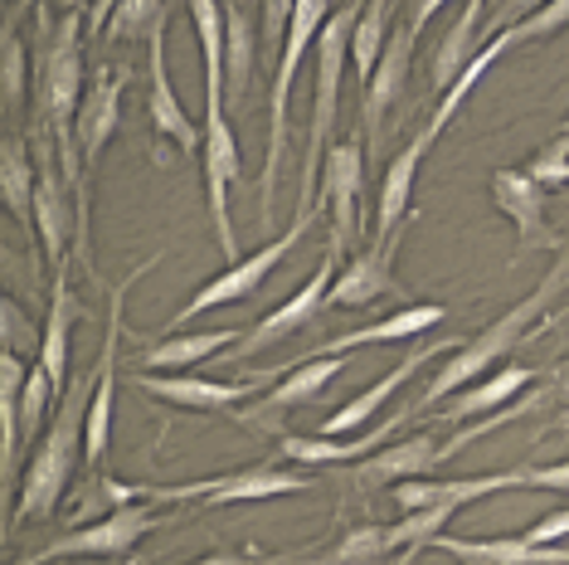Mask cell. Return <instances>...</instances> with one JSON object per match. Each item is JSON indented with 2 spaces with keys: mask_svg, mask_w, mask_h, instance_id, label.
Here are the masks:
<instances>
[{
  "mask_svg": "<svg viewBox=\"0 0 569 565\" xmlns=\"http://www.w3.org/2000/svg\"><path fill=\"white\" fill-rule=\"evenodd\" d=\"M560 390H565V400H569V370H565V380H560Z\"/></svg>",
  "mask_w": 569,
  "mask_h": 565,
  "instance_id": "cell-47",
  "label": "cell"
},
{
  "mask_svg": "<svg viewBox=\"0 0 569 565\" xmlns=\"http://www.w3.org/2000/svg\"><path fill=\"white\" fill-rule=\"evenodd\" d=\"M433 546H443L448 556H458L462 565H569V551L536 546V542H526V536H477V542L438 536Z\"/></svg>",
  "mask_w": 569,
  "mask_h": 565,
  "instance_id": "cell-22",
  "label": "cell"
},
{
  "mask_svg": "<svg viewBox=\"0 0 569 565\" xmlns=\"http://www.w3.org/2000/svg\"><path fill=\"white\" fill-rule=\"evenodd\" d=\"M530 380H536V370H530V366H501L497 376H487V380L468 385V390H458V400L443 405V419H482L497 405L516 400Z\"/></svg>",
  "mask_w": 569,
  "mask_h": 565,
  "instance_id": "cell-28",
  "label": "cell"
},
{
  "mask_svg": "<svg viewBox=\"0 0 569 565\" xmlns=\"http://www.w3.org/2000/svg\"><path fill=\"white\" fill-rule=\"evenodd\" d=\"M98 380H102V351H98L93 370L73 376V385L59 395L54 419H49L44 439H40L30 468H24V478H20V497H16V512H10V532H16L20 522H44L49 512L63 503V493H69V483H73V468H79V458H83L88 405H93Z\"/></svg>",
  "mask_w": 569,
  "mask_h": 565,
  "instance_id": "cell-1",
  "label": "cell"
},
{
  "mask_svg": "<svg viewBox=\"0 0 569 565\" xmlns=\"http://www.w3.org/2000/svg\"><path fill=\"white\" fill-rule=\"evenodd\" d=\"M540 6H546V0H487V20L482 24L491 34H501V30H511V24L530 20Z\"/></svg>",
  "mask_w": 569,
  "mask_h": 565,
  "instance_id": "cell-39",
  "label": "cell"
},
{
  "mask_svg": "<svg viewBox=\"0 0 569 565\" xmlns=\"http://www.w3.org/2000/svg\"><path fill=\"white\" fill-rule=\"evenodd\" d=\"M122 88H127V73L118 69H98L93 88L83 93L79 102V122H73V132H79V151H83V166H93L102 157V147L112 141L122 122Z\"/></svg>",
  "mask_w": 569,
  "mask_h": 565,
  "instance_id": "cell-20",
  "label": "cell"
},
{
  "mask_svg": "<svg viewBox=\"0 0 569 565\" xmlns=\"http://www.w3.org/2000/svg\"><path fill=\"white\" fill-rule=\"evenodd\" d=\"M569 24V0H546V6L536 10L530 20H521V24H511V30H501L511 40V49L516 44H536V40H550V34H560Z\"/></svg>",
  "mask_w": 569,
  "mask_h": 565,
  "instance_id": "cell-35",
  "label": "cell"
},
{
  "mask_svg": "<svg viewBox=\"0 0 569 565\" xmlns=\"http://www.w3.org/2000/svg\"><path fill=\"white\" fill-rule=\"evenodd\" d=\"M438 464H443V444H433V434H409V439H395L390 448H375L370 458H360L351 478L360 493H380L385 483L429 478Z\"/></svg>",
  "mask_w": 569,
  "mask_h": 565,
  "instance_id": "cell-17",
  "label": "cell"
},
{
  "mask_svg": "<svg viewBox=\"0 0 569 565\" xmlns=\"http://www.w3.org/2000/svg\"><path fill=\"white\" fill-rule=\"evenodd\" d=\"M204 69H224V0H190Z\"/></svg>",
  "mask_w": 569,
  "mask_h": 565,
  "instance_id": "cell-33",
  "label": "cell"
},
{
  "mask_svg": "<svg viewBox=\"0 0 569 565\" xmlns=\"http://www.w3.org/2000/svg\"><path fill=\"white\" fill-rule=\"evenodd\" d=\"M200 171H204V196H210V220L224 259H243L234 220H229V186L243 176L239 166V141L234 122L224 112V69H204V147H200Z\"/></svg>",
  "mask_w": 569,
  "mask_h": 565,
  "instance_id": "cell-5",
  "label": "cell"
},
{
  "mask_svg": "<svg viewBox=\"0 0 569 565\" xmlns=\"http://www.w3.org/2000/svg\"><path fill=\"white\" fill-rule=\"evenodd\" d=\"M526 176H530L536 186H546V190H550V186H569V127L550 141V147H540L536 157L526 161Z\"/></svg>",
  "mask_w": 569,
  "mask_h": 565,
  "instance_id": "cell-36",
  "label": "cell"
},
{
  "mask_svg": "<svg viewBox=\"0 0 569 565\" xmlns=\"http://www.w3.org/2000/svg\"><path fill=\"white\" fill-rule=\"evenodd\" d=\"M258 69V34L249 16H243L239 0H224V93L229 108H243L249 102V83Z\"/></svg>",
  "mask_w": 569,
  "mask_h": 565,
  "instance_id": "cell-26",
  "label": "cell"
},
{
  "mask_svg": "<svg viewBox=\"0 0 569 565\" xmlns=\"http://www.w3.org/2000/svg\"><path fill=\"white\" fill-rule=\"evenodd\" d=\"M569 536V512H546L536 526L526 532V542H536V546H555V542H565Z\"/></svg>",
  "mask_w": 569,
  "mask_h": 565,
  "instance_id": "cell-41",
  "label": "cell"
},
{
  "mask_svg": "<svg viewBox=\"0 0 569 565\" xmlns=\"http://www.w3.org/2000/svg\"><path fill=\"white\" fill-rule=\"evenodd\" d=\"M331 282H336V254H327V259L317 264V274L302 282V288L292 293L282 307H273L268 317H258V323L243 331L239 346H234V361H253V356H263L268 346H278V341H288L292 331H302L312 317L327 307V293H331Z\"/></svg>",
  "mask_w": 569,
  "mask_h": 565,
  "instance_id": "cell-11",
  "label": "cell"
},
{
  "mask_svg": "<svg viewBox=\"0 0 569 565\" xmlns=\"http://www.w3.org/2000/svg\"><path fill=\"white\" fill-rule=\"evenodd\" d=\"M307 225H312V215H297V220L288 225V235H278V239H268L258 254H243V259H234L224 268V274H214L204 288L190 298L186 307H176V317L166 327H190L196 317H204L210 307H224V303H243V298H253L258 288H263L268 278H273V268L288 259V254L297 249V239L307 235Z\"/></svg>",
  "mask_w": 569,
  "mask_h": 565,
  "instance_id": "cell-6",
  "label": "cell"
},
{
  "mask_svg": "<svg viewBox=\"0 0 569 565\" xmlns=\"http://www.w3.org/2000/svg\"><path fill=\"white\" fill-rule=\"evenodd\" d=\"M59 10H83V0H59Z\"/></svg>",
  "mask_w": 569,
  "mask_h": 565,
  "instance_id": "cell-46",
  "label": "cell"
},
{
  "mask_svg": "<svg viewBox=\"0 0 569 565\" xmlns=\"http://www.w3.org/2000/svg\"><path fill=\"white\" fill-rule=\"evenodd\" d=\"M395 542H390V526H356V532H346L341 542H336L327 556H317V565H395Z\"/></svg>",
  "mask_w": 569,
  "mask_h": 565,
  "instance_id": "cell-31",
  "label": "cell"
},
{
  "mask_svg": "<svg viewBox=\"0 0 569 565\" xmlns=\"http://www.w3.org/2000/svg\"><path fill=\"white\" fill-rule=\"evenodd\" d=\"M112 10H118V0H93V10H88V30H93V34L108 30Z\"/></svg>",
  "mask_w": 569,
  "mask_h": 565,
  "instance_id": "cell-45",
  "label": "cell"
},
{
  "mask_svg": "<svg viewBox=\"0 0 569 565\" xmlns=\"http://www.w3.org/2000/svg\"><path fill=\"white\" fill-rule=\"evenodd\" d=\"M196 565H278V561L253 556V551H210V556H200Z\"/></svg>",
  "mask_w": 569,
  "mask_h": 565,
  "instance_id": "cell-43",
  "label": "cell"
},
{
  "mask_svg": "<svg viewBox=\"0 0 569 565\" xmlns=\"http://www.w3.org/2000/svg\"><path fill=\"white\" fill-rule=\"evenodd\" d=\"M491 205H497V210L516 225V239H521V249H536V244H546V249H560V235H555L550 220H546V186H536L526 171H516V166H501V171L491 176Z\"/></svg>",
  "mask_w": 569,
  "mask_h": 565,
  "instance_id": "cell-16",
  "label": "cell"
},
{
  "mask_svg": "<svg viewBox=\"0 0 569 565\" xmlns=\"http://www.w3.org/2000/svg\"><path fill=\"white\" fill-rule=\"evenodd\" d=\"M312 478L292 468H239L229 478H196V483H176V487H147V503H204V507H229V503H268V497H288L307 493Z\"/></svg>",
  "mask_w": 569,
  "mask_h": 565,
  "instance_id": "cell-7",
  "label": "cell"
},
{
  "mask_svg": "<svg viewBox=\"0 0 569 565\" xmlns=\"http://www.w3.org/2000/svg\"><path fill=\"white\" fill-rule=\"evenodd\" d=\"M346 361H336V356H297L288 366V376H282L273 390H263V400H258L249 415V424H278V415H288L297 405H312L321 390H327L331 376H341Z\"/></svg>",
  "mask_w": 569,
  "mask_h": 565,
  "instance_id": "cell-18",
  "label": "cell"
},
{
  "mask_svg": "<svg viewBox=\"0 0 569 565\" xmlns=\"http://www.w3.org/2000/svg\"><path fill=\"white\" fill-rule=\"evenodd\" d=\"M161 16H166L161 0H118V10H112V20L102 34H108V40H141L147 44Z\"/></svg>",
  "mask_w": 569,
  "mask_h": 565,
  "instance_id": "cell-34",
  "label": "cell"
},
{
  "mask_svg": "<svg viewBox=\"0 0 569 565\" xmlns=\"http://www.w3.org/2000/svg\"><path fill=\"white\" fill-rule=\"evenodd\" d=\"M366 10V0H346L331 10L327 30L317 40V98H312V122H307V151H302V190H297V215H317V190H321V166L336 141V108H341V73H346V49L351 30Z\"/></svg>",
  "mask_w": 569,
  "mask_h": 565,
  "instance_id": "cell-3",
  "label": "cell"
},
{
  "mask_svg": "<svg viewBox=\"0 0 569 565\" xmlns=\"http://www.w3.org/2000/svg\"><path fill=\"white\" fill-rule=\"evenodd\" d=\"M458 346H462L458 337H443V341H433V346H413L409 356H399V366L390 370V376H380L375 385H366V390H360L356 400H346L341 409H336V415H327V424H321V434H356V429H366V424H370L375 415H380L385 400H390L399 385H405L409 376H419V370L429 366V361H443V356H452Z\"/></svg>",
  "mask_w": 569,
  "mask_h": 565,
  "instance_id": "cell-15",
  "label": "cell"
},
{
  "mask_svg": "<svg viewBox=\"0 0 569 565\" xmlns=\"http://www.w3.org/2000/svg\"><path fill=\"white\" fill-rule=\"evenodd\" d=\"M331 0H297L292 6V24L282 34L278 49V69H273V88H268V151H263V186H258V229H268L273 220V200H278V166L288 151V102H292V83L302 73L307 49H317L321 30L331 20Z\"/></svg>",
  "mask_w": 569,
  "mask_h": 565,
  "instance_id": "cell-4",
  "label": "cell"
},
{
  "mask_svg": "<svg viewBox=\"0 0 569 565\" xmlns=\"http://www.w3.org/2000/svg\"><path fill=\"white\" fill-rule=\"evenodd\" d=\"M0 331H6V351H40V341L44 337H34V327L24 323V313H20V303L16 298H6V307H0Z\"/></svg>",
  "mask_w": 569,
  "mask_h": 565,
  "instance_id": "cell-38",
  "label": "cell"
},
{
  "mask_svg": "<svg viewBox=\"0 0 569 565\" xmlns=\"http://www.w3.org/2000/svg\"><path fill=\"white\" fill-rule=\"evenodd\" d=\"M507 49H511L507 34H491V40H487L482 49H477L472 63L458 73V83H452L448 93L438 98V108H433V118H429V132H433V137H443V132H448V122L462 112V102H468V93H472L477 83H482V73H487V69H491V63H497L501 54H507Z\"/></svg>",
  "mask_w": 569,
  "mask_h": 565,
  "instance_id": "cell-30",
  "label": "cell"
},
{
  "mask_svg": "<svg viewBox=\"0 0 569 565\" xmlns=\"http://www.w3.org/2000/svg\"><path fill=\"white\" fill-rule=\"evenodd\" d=\"M34 190H40V166L30 157V141L20 132H10L6 147H0V196H6L10 215L20 220L24 235L40 239V225H34Z\"/></svg>",
  "mask_w": 569,
  "mask_h": 565,
  "instance_id": "cell-24",
  "label": "cell"
},
{
  "mask_svg": "<svg viewBox=\"0 0 569 565\" xmlns=\"http://www.w3.org/2000/svg\"><path fill=\"white\" fill-rule=\"evenodd\" d=\"M73 298H69V259L59 264L54 274V288H49V317H44V331H40V366L49 370L54 390L63 395L69 390V327H73Z\"/></svg>",
  "mask_w": 569,
  "mask_h": 565,
  "instance_id": "cell-25",
  "label": "cell"
},
{
  "mask_svg": "<svg viewBox=\"0 0 569 565\" xmlns=\"http://www.w3.org/2000/svg\"><path fill=\"white\" fill-rule=\"evenodd\" d=\"M443 6H448V0H413V10H409V24H413V30L423 34V24H429V20L438 16V10H443Z\"/></svg>",
  "mask_w": 569,
  "mask_h": 565,
  "instance_id": "cell-44",
  "label": "cell"
},
{
  "mask_svg": "<svg viewBox=\"0 0 569 565\" xmlns=\"http://www.w3.org/2000/svg\"><path fill=\"white\" fill-rule=\"evenodd\" d=\"M530 487H546V493H569V458L550 468H530Z\"/></svg>",
  "mask_w": 569,
  "mask_h": 565,
  "instance_id": "cell-42",
  "label": "cell"
},
{
  "mask_svg": "<svg viewBox=\"0 0 569 565\" xmlns=\"http://www.w3.org/2000/svg\"><path fill=\"white\" fill-rule=\"evenodd\" d=\"M413 44H419V30H413L409 20L395 24V34H390V44H385L380 63H375L370 83L360 88V122H366V147L370 151H380V141H385V112H390V102L399 98V88H405V79H409Z\"/></svg>",
  "mask_w": 569,
  "mask_h": 565,
  "instance_id": "cell-13",
  "label": "cell"
},
{
  "mask_svg": "<svg viewBox=\"0 0 569 565\" xmlns=\"http://www.w3.org/2000/svg\"><path fill=\"white\" fill-rule=\"evenodd\" d=\"M438 323H448V307L443 303H409V307H399L395 317H380V323H366V327H356V331H341V337L321 341L312 356H346V351H360V346L419 337V331H429Z\"/></svg>",
  "mask_w": 569,
  "mask_h": 565,
  "instance_id": "cell-21",
  "label": "cell"
},
{
  "mask_svg": "<svg viewBox=\"0 0 569 565\" xmlns=\"http://www.w3.org/2000/svg\"><path fill=\"white\" fill-rule=\"evenodd\" d=\"M6 112L16 118L20 102H24V44H20V30H16V16L6 20Z\"/></svg>",
  "mask_w": 569,
  "mask_h": 565,
  "instance_id": "cell-37",
  "label": "cell"
},
{
  "mask_svg": "<svg viewBox=\"0 0 569 565\" xmlns=\"http://www.w3.org/2000/svg\"><path fill=\"white\" fill-rule=\"evenodd\" d=\"M147 497V487H127V483H112L108 473L93 468V478H88V487L79 497H73V522H98L108 517V512H118L127 503H141Z\"/></svg>",
  "mask_w": 569,
  "mask_h": 565,
  "instance_id": "cell-32",
  "label": "cell"
},
{
  "mask_svg": "<svg viewBox=\"0 0 569 565\" xmlns=\"http://www.w3.org/2000/svg\"><path fill=\"white\" fill-rule=\"evenodd\" d=\"M565 127H569V118H565Z\"/></svg>",
  "mask_w": 569,
  "mask_h": 565,
  "instance_id": "cell-48",
  "label": "cell"
},
{
  "mask_svg": "<svg viewBox=\"0 0 569 565\" xmlns=\"http://www.w3.org/2000/svg\"><path fill=\"white\" fill-rule=\"evenodd\" d=\"M433 141H438V137L429 132V127H423V132L413 137L390 166H385V176H380V196H375V239L395 235V229L409 220L413 181H419V166H423V157L433 151Z\"/></svg>",
  "mask_w": 569,
  "mask_h": 565,
  "instance_id": "cell-19",
  "label": "cell"
},
{
  "mask_svg": "<svg viewBox=\"0 0 569 565\" xmlns=\"http://www.w3.org/2000/svg\"><path fill=\"white\" fill-rule=\"evenodd\" d=\"M292 6H297V0H258V10H263V44H268V54L282 49V34H288V24H292Z\"/></svg>",
  "mask_w": 569,
  "mask_h": 565,
  "instance_id": "cell-40",
  "label": "cell"
},
{
  "mask_svg": "<svg viewBox=\"0 0 569 565\" xmlns=\"http://www.w3.org/2000/svg\"><path fill=\"white\" fill-rule=\"evenodd\" d=\"M147 54H151V93H147V122L151 132L176 141L180 157H200L204 147V127L190 122V112L180 108L176 88H171V69H166V16L157 20V30H151L147 40Z\"/></svg>",
  "mask_w": 569,
  "mask_h": 565,
  "instance_id": "cell-14",
  "label": "cell"
},
{
  "mask_svg": "<svg viewBox=\"0 0 569 565\" xmlns=\"http://www.w3.org/2000/svg\"><path fill=\"white\" fill-rule=\"evenodd\" d=\"M399 419H405V415L375 424V429H366L360 439H331V434H317V439H307V434H278V448H282V458H292V464H307V468L351 464V458L375 454V448L390 439V434L399 429Z\"/></svg>",
  "mask_w": 569,
  "mask_h": 565,
  "instance_id": "cell-23",
  "label": "cell"
},
{
  "mask_svg": "<svg viewBox=\"0 0 569 565\" xmlns=\"http://www.w3.org/2000/svg\"><path fill=\"white\" fill-rule=\"evenodd\" d=\"M409 225H413V215L395 229V235L370 239L351 264L336 268V282H331V293H327V307H366L375 298H385V293L395 288V259H399V244H405Z\"/></svg>",
  "mask_w": 569,
  "mask_h": 565,
  "instance_id": "cell-12",
  "label": "cell"
},
{
  "mask_svg": "<svg viewBox=\"0 0 569 565\" xmlns=\"http://www.w3.org/2000/svg\"><path fill=\"white\" fill-rule=\"evenodd\" d=\"M565 278H569V259H560L550 268L546 278H540V288L530 293V298H521L516 307H507V313L497 317L491 327H482L477 337H468L452 351V361H443L438 366V376H433V385L419 395V409H433V405H443V400H452L458 390H468L472 380H482L491 366H501L507 356L521 346L526 337H530V327H536V317H546V307L560 298V288H565Z\"/></svg>",
  "mask_w": 569,
  "mask_h": 565,
  "instance_id": "cell-2",
  "label": "cell"
},
{
  "mask_svg": "<svg viewBox=\"0 0 569 565\" xmlns=\"http://www.w3.org/2000/svg\"><path fill=\"white\" fill-rule=\"evenodd\" d=\"M292 361H282L263 376H249V380H204V376H157V370H137L132 385L147 390L151 400H171V405H186V409H234L243 400L268 390V380H282Z\"/></svg>",
  "mask_w": 569,
  "mask_h": 565,
  "instance_id": "cell-10",
  "label": "cell"
},
{
  "mask_svg": "<svg viewBox=\"0 0 569 565\" xmlns=\"http://www.w3.org/2000/svg\"><path fill=\"white\" fill-rule=\"evenodd\" d=\"M151 507H147V497H141V503H127V507L108 512V517H98L88 526H73V532H63L49 546L34 551L30 565H49V561H63V556H127V551L161 522Z\"/></svg>",
  "mask_w": 569,
  "mask_h": 565,
  "instance_id": "cell-8",
  "label": "cell"
},
{
  "mask_svg": "<svg viewBox=\"0 0 569 565\" xmlns=\"http://www.w3.org/2000/svg\"><path fill=\"white\" fill-rule=\"evenodd\" d=\"M234 346V331L219 327V331H180V337H161L141 351V370H186L210 361L214 351Z\"/></svg>",
  "mask_w": 569,
  "mask_h": 565,
  "instance_id": "cell-27",
  "label": "cell"
},
{
  "mask_svg": "<svg viewBox=\"0 0 569 565\" xmlns=\"http://www.w3.org/2000/svg\"><path fill=\"white\" fill-rule=\"evenodd\" d=\"M390 10H395V0H366V10H360V20L351 30V69H356L360 88L370 83L375 63H380L385 44H390V34H395L390 30Z\"/></svg>",
  "mask_w": 569,
  "mask_h": 565,
  "instance_id": "cell-29",
  "label": "cell"
},
{
  "mask_svg": "<svg viewBox=\"0 0 569 565\" xmlns=\"http://www.w3.org/2000/svg\"><path fill=\"white\" fill-rule=\"evenodd\" d=\"M360 190H366V147H360V141H331L327 166H321L317 205L331 210V249L327 254H336V259H341L346 249H356Z\"/></svg>",
  "mask_w": 569,
  "mask_h": 565,
  "instance_id": "cell-9",
  "label": "cell"
}]
</instances>
